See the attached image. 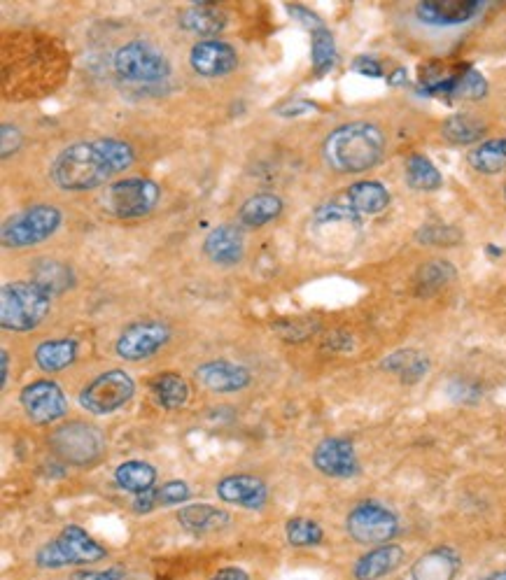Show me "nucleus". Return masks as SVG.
I'll return each instance as SVG.
<instances>
[{
  "instance_id": "nucleus-1",
  "label": "nucleus",
  "mask_w": 506,
  "mask_h": 580,
  "mask_svg": "<svg viewBox=\"0 0 506 580\" xmlns=\"http://www.w3.org/2000/svg\"><path fill=\"white\" fill-rule=\"evenodd\" d=\"M133 161L136 152L129 143L117 138H98L68 145L52 161L49 175L63 192H89L108 185L117 173L131 168Z\"/></svg>"
},
{
  "instance_id": "nucleus-2",
  "label": "nucleus",
  "mask_w": 506,
  "mask_h": 580,
  "mask_svg": "<svg viewBox=\"0 0 506 580\" xmlns=\"http://www.w3.org/2000/svg\"><path fill=\"white\" fill-rule=\"evenodd\" d=\"M385 154V133L371 122L343 124L329 133L322 157L336 173L371 171Z\"/></svg>"
},
{
  "instance_id": "nucleus-3",
  "label": "nucleus",
  "mask_w": 506,
  "mask_h": 580,
  "mask_svg": "<svg viewBox=\"0 0 506 580\" xmlns=\"http://www.w3.org/2000/svg\"><path fill=\"white\" fill-rule=\"evenodd\" d=\"M52 310V294L45 292L31 280L7 282L0 289V327L5 331H26L38 329Z\"/></svg>"
},
{
  "instance_id": "nucleus-4",
  "label": "nucleus",
  "mask_w": 506,
  "mask_h": 580,
  "mask_svg": "<svg viewBox=\"0 0 506 580\" xmlns=\"http://www.w3.org/2000/svg\"><path fill=\"white\" fill-rule=\"evenodd\" d=\"M108 557V550L101 546L87 529L80 525L63 527L59 536L45 543L35 553V567L40 569H66V567H84V564L101 562Z\"/></svg>"
},
{
  "instance_id": "nucleus-5",
  "label": "nucleus",
  "mask_w": 506,
  "mask_h": 580,
  "mask_svg": "<svg viewBox=\"0 0 506 580\" xmlns=\"http://www.w3.org/2000/svg\"><path fill=\"white\" fill-rule=\"evenodd\" d=\"M63 222L61 210L56 205L38 203L31 208L14 212L7 217L0 229V243L7 250H26V247L45 243L52 238Z\"/></svg>"
},
{
  "instance_id": "nucleus-6",
  "label": "nucleus",
  "mask_w": 506,
  "mask_h": 580,
  "mask_svg": "<svg viewBox=\"0 0 506 580\" xmlns=\"http://www.w3.org/2000/svg\"><path fill=\"white\" fill-rule=\"evenodd\" d=\"M161 189L154 180L126 178L105 187L101 205L108 215L117 219H138L157 208Z\"/></svg>"
},
{
  "instance_id": "nucleus-7",
  "label": "nucleus",
  "mask_w": 506,
  "mask_h": 580,
  "mask_svg": "<svg viewBox=\"0 0 506 580\" xmlns=\"http://www.w3.org/2000/svg\"><path fill=\"white\" fill-rule=\"evenodd\" d=\"M115 73L129 82L157 84L171 75V63L159 47L147 40H131L115 54Z\"/></svg>"
},
{
  "instance_id": "nucleus-8",
  "label": "nucleus",
  "mask_w": 506,
  "mask_h": 580,
  "mask_svg": "<svg viewBox=\"0 0 506 580\" xmlns=\"http://www.w3.org/2000/svg\"><path fill=\"white\" fill-rule=\"evenodd\" d=\"M346 532L360 546H383L399 534V518L381 501H362L346 518Z\"/></svg>"
},
{
  "instance_id": "nucleus-9",
  "label": "nucleus",
  "mask_w": 506,
  "mask_h": 580,
  "mask_svg": "<svg viewBox=\"0 0 506 580\" xmlns=\"http://www.w3.org/2000/svg\"><path fill=\"white\" fill-rule=\"evenodd\" d=\"M136 394V383L122 369H110L82 387L80 406L91 415H110L124 408Z\"/></svg>"
},
{
  "instance_id": "nucleus-10",
  "label": "nucleus",
  "mask_w": 506,
  "mask_h": 580,
  "mask_svg": "<svg viewBox=\"0 0 506 580\" xmlns=\"http://www.w3.org/2000/svg\"><path fill=\"white\" fill-rule=\"evenodd\" d=\"M49 445H52L63 462L73 466H89L103 455L105 438L101 429L91 427V424L68 422L54 431L52 438H49Z\"/></svg>"
},
{
  "instance_id": "nucleus-11",
  "label": "nucleus",
  "mask_w": 506,
  "mask_h": 580,
  "mask_svg": "<svg viewBox=\"0 0 506 580\" xmlns=\"http://www.w3.org/2000/svg\"><path fill=\"white\" fill-rule=\"evenodd\" d=\"M171 341V327L161 320H138L117 338L115 352L124 362H145Z\"/></svg>"
},
{
  "instance_id": "nucleus-12",
  "label": "nucleus",
  "mask_w": 506,
  "mask_h": 580,
  "mask_svg": "<svg viewBox=\"0 0 506 580\" xmlns=\"http://www.w3.org/2000/svg\"><path fill=\"white\" fill-rule=\"evenodd\" d=\"M21 408L35 424H54L68 413V399L54 380H35L19 394Z\"/></svg>"
},
{
  "instance_id": "nucleus-13",
  "label": "nucleus",
  "mask_w": 506,
  "mask_h": 580,
  "mask_svg": "<svg viewBox=\"0 0 506 580\" xmlns=\"http://www.w3.org/2000/svg\"><path fill=\"white\" fill-rule=\"evenodd\" d=\"M313 466L322 476L329 478H353L360 473V459H357L355 445L348 438H325L315 445Z\"/></svg>"
},
{
  "instance_id": "nucleus-14",
  "label": "nucleus",
  "mask_w": 506,
  "mask_h": 580,
  "mask_svg": "<svg viewBox=\"0 0 506 580\" xmlns=\"http://www.w3.org/2000/svg\"><path fill=\"white\" fill-rule=\"evenodd\" d=\"M189 66L206 80H217L238 68V52L224 40H201L189 52Z\"/></svg>"
},
{
  "instance_id": "nucleus-15",
  "label": "nucleus",
  "mask_w": 506,
  "mask_h": 580,
  "mask_svg": "<svg viewBox=\"0 0 506 580\" xmlns=\"http://www.w3.org/2000/svg\"><path fill=\"white\" fill-rule=\"evenodd\" d=\"M217 497L224 504H236L248 511H259L269 499V487L262 478L248 476V473H236V476H227L217 483Z\"/></svg>"
},
{
  "instance_id": "nucleus-16",
  "label": "nucleus",
  "mask_w": 506,
  "mask_h": 580,
  "mask_svg": "<svg viewBox=\"0 0 506 580\" xmlns=\"http://www.w3.org/2000/svg\"><path fill=\"white\" fill-rule=\"evenodd\" d=\"M483 10L479 0H425L418 3L416 17L427 26H460Z\"/></svg>"
},
{
  "instance_id": "nucleus-17",
  "label": "nucleus",
  "mask_w": 506,
  "mask_h": 580,
  "mask_svg": "<svg viewBox=\"0 0 506 580\" xmlns=\"http://www.w3.org/2000/svg\"><path fill=\"white\" fill-rule=\"evenodd\" d=\"M203 252L217 266H236L243 261L245 236L236 224H220L203 240Z\"/></svg>"
},
{
  "instance_id": "nucleus-18",
  "label": "nucleus",
  "mask_w": 506,
  "mask_h": 580,
  "mask_svg": "<svg viewBox=\"0 0 506 580\" xmlns=\"http://www.w3.org/2000/svg\"><path fill=\"white\" fill-rule=\"evenodd\" d=\"M196 380L210 389V392L217 394H231V392H241L250 385V371L241 364L234 362H224V359H217V362H206L196 369Z\"/></svg>"
},
{
  "instance_id": "nucleus-19",
  "label": "nucleus",
  "mask_w": 506,
  "mask_h": 580,
  "mask_svg": "<svg viewBox=\"0 0 506 580\" xmlns=\"http://www.w3.org/2000/svg\"><path fill=\"white\" fill-rule=\"evenodd\" d=\"M462 567V557L451 546H437L420 555L411 567L413 580H455Z\"/></svg>"
},
{
  "instance_id": "nucleus-20",
  "label": "nucleus",
  "mask_w": 506,
  "mask_h": 580,
  "mask_svg": "<svg viewBox=\"0 0 506 580\" xmlns=\"http://www.w3.org/2000/svg\"><path fill=\"white\" fill-rule=\"evenodd\" d=\"M404 557L406 553L402 546H397V543H383V546L371 548L367 555H362L357 560L353 576L355 580H381L402 567Z\"/></svg>"
},
{
  "instance_id": "nucleus-21",
  "label": "nucleus",
  "mask_w": 506,
  "mask_h": 580,
  "mask_svg": "<svg viewBox=\"0 0 506 580\" xmlns=\"http://www.w3.org/2000/svg\"><path fill=\"white\" fill-rule=\"evenodd\" d=\"M178 24L189 33L206 35V38L215 40V35H220L227 28V14L206 0V3H196L187 7V10H182Z\"/></svg>"
},
{
  "instance_id": "nucleus-22",
  "label": "nucleus",
  "mask_w": 506,
  "mask_h": 580,
  "mask_svg": "<svg viewBox=\"0 0 506 580\" xmlns=\"http://www.w3.org/2000/svg\"><path fill=\"white\" fill-rule=\"evenodd\" d=\"M189 497H192V490H189L185 480H168L161 487H152V490L138 494L136 501H133V513L143 515L157 511V508L180 506L189 501Z\"/></svg>"
},
{
  "instance_id": "nucleus-23",
  "label": "nucleus",
  "mask_w": 506,
  "mask_h": 580,
  "mask_svg": "<svg viewBox=\"0 0 506 580\" xmlns=\"http://www.w3.org/2000/svg\"><path fill=\"white\" fill-rule=\"evenodd\" d=\"M283 215V201L276 194H255L238 208V224L245 229H262Z\"/></svg>"
},
{
  "instance_id": "nucleus-24",
  "label": "nucleus",
  "mask_w": 506,
  "mask_h": 580,
  "mask_svg": "<svg viewBox=\"0 0 506 580\" xmlns=\"http://www.w3.org/2000/svg\"><path fill=\"white\" fill-rule=\"evenodd\" d=\"M348 205L360 215H381L390 205L388 187L376 180H362L348 187Z\"/></svg>"
},
{
  "instance_id": "nucleus-25",
  "label": "nucleus",
  "mask_w": 506,
  "mask_h": 580,
  "mask_svg": "<svg viewBox=\"0 0 506 580\" xmlns=\"http://www.w3.org/2000/svg\"><path fill=\"white\" fill-rule=\"evenodd\" d=\"M381 369L395 373L404 385H416L430 371V359L418 350H397L383 359Z\"/></svg>"
},
{
  "instance_id": "nucleus-26",
  "label": "nucleus",
  "mask_w": 506,
  "mask_h": 580,
  "mask_svg": "<svg viewBox=\"0 0 506 580\" xmlns=\"http://www.w3.org/2000/svg\"><path fill=\"white\" fill-rule=\"evenodd\" d=\"M178 522L187 529V532L208 534V532H217V529L227 527L231 518L227 511H222V508H217V506L194 504V506L180 508Z\"/></svg>"
},
{
  "instance_id": "nucleus-27",
  "label": "nucleus",
  "mask_w": 506,
  "mask_h": 580,
  "mask_svg": "<svg viewBox=\"0 0 506 580\" xmlns=\"http://www.w3.org/2000/svg\"><path fill=\"white\" fill-rule=\"evenodd\" d=\"M77 352H80V345L75 338H54V341H45L35 348V364L45 373H56L75 364Z\"/></svg>"
},
{
  "instance_id": "nucleus-28",
  "label": "nucleus",
  "mask_w": 506,
  "mask_h": 580,
  "mask_svg": "<svg viewBox=\"0 0 506 580\" xmlns=\"http://www.w3.org/2000/svg\"><path fill=\"white\" fill-rule=\"evenodd\" d=\"M33 282L35 285H40L45 292H49L52 296L56 294H63L66 289H70L75 285V273L73 268L68 264H63V261H56V259H38L33 266Z\"/></svg>"
},
{
  "instance_id": "nucleus-29",
  "label": "nucleus",
  "mask_w": 506,
  "mask_h": 580,
  "mask_svg": "<svg viewBox=\"0 0 506 580\" xmlns=\"http://www.w3.org/2000/svg\"><path fill=\"white\" fill-rule=\"evenodd\" d=\"M150 392L164 410H180L189 401V385L180 373H159L152 378Z\"/></svg>"
},
{
  "instance_id": "nucleus-30",
  "label": "nucleus",
  "mask_w": 506,
  "mask_h": 580,
  "mask_svg": "<svg viewBox=\"0 0 506 580\" xmlns=\"http://www.w3.org/2000/svg\"><path fill=\"white\" fill-rule=\"evenodd\" d=\"M115 483L124 492H131L138 497V494L152 490L154 483H157V469L152 464L140 462V459H131V462L117 466Z\"/></svg>"
},
{
  "instance_id": "nucleus-31",
  "label": "nucleus",
  "mask_w": 506,
  "mask_h": 580,
  "mask_svg": "<svg viewBox=\"0 0 506 580\" xmlns=\"http://www.w3.org/2000/svg\"><path fill=\"white\" fill-rule=\"evenodd\" d=\"M467 161L476 173L483 175L502 173L506 168V136L486 140V143L474 147V150L469 152Z\"/></svg>"
},
{
  "instance_id": "nucleus-32",
  "label": "nucleus",
  "mask_w": 506,
  "mask_h": 580,
  "mask_svg": "<svg viewBox=\"0 0 506 580\" xmlns=\"http://www.w3.org/2000/svg\"><path fill=\"white\" fill-rule=\"evenodd\" d=\"M441 133L453 145H472L486 133V122H481L472 112H458V115L446 119L444 126H441Z\"/></svg>"
},
{
  "instance_id": "nucleus-33",
  "label": "nucleus",
  "mask_w": 506,
  "mask_h": 580,
  "mask_svg": "<svg viewBox=\"0 0 506 580\" xmlns=\"http://www.w3.org/2000/svg\"><path fill=\"white\" fill-rule=\"evenodd\" d=\"M406 182L416 192H437L444 185V178H441L437 166L430 159L423 157V154H413L406 161Z\"/></svg>"
},
{
  "instance_id": "nucleus-34",
  "label": "nucleus",
  "mask_w": 506,
  "mask_h": 580,
  "mask_svg": "<svg viewBox=\"0 0 506 580\" xmlns=\"http://www.w3.org/2000/svg\"><path fill=\"white\" fill-rule=\"evenodd\" d=\"M453 280H455V268L451 261H441V259L427 261V264L418 271L416 292L418 296H432Z\"/></svg>"
},
{
  "instance_id": "nucleus-35",
  "label": "nucleus",
  "mask_w": 506,
  "mask_h": 580,
  "mask_svg": "<svg viewBox=\"0 0 506 580\" xmlns=\"http://www.w3.org/2000/svg\"><path fill=\"white\" fill-rule=\"evenodd\" d=\"M285 536L292 548H315L325 541V532H322V527L315 520H308V518L287 520Z\"/></svg>"
},
{
  "instance_id": "nucleus-36",
  "label": "nucleus",
  "mask_w": 506,
  "mask_h": 580,
  "mask_svg": "<svg viewBox=\"0 0 506 580\" xmlns=\"http://www.w3.org/2000/svg\"><path fill=\"white\" fill-rule=\"evenodd\" d=\"M448 96L458 98V101H481V98L488 96V80L479 73V70L465 68L458 77H455Z\"/></svg>"
},
{
  "instance_id": "nucleus-37",
  "label": "nucleus",
  "mask_w": 506,
  "mask_h": 580,
  "mask_svg": "<svg viewBox=\"0 0 506 580\" xmlns=\"http://www.w3.org/2000/svg\"><path fill=\"white\" fill-rule=\"evenodd\" d=\"M311 56H313L315 75H325L334 68L336 42H334V35H332V31H329V28H320V31L313 33Z\"/></svg>"
},
{
  "instance_id": "nucleus-38",
  "label": "nucleus",
  "mask_w": 506,
  "mask_h": 580,
  "mask_svg": "<svg viewBox=\"0 0 506 580\" xmlns=\"http://www.w3.org/2000/svg\"><path fill=\"white\" fill-rule=\"evenodd\" d=\"M420 243L425 245H437V247H453L455 243H460L462 233L453 226H444V224H427L423 229L418 231L416 236Z\"/></svg>"
},
{
  "instance_id": "nucleus-39",
  "label": "nucleus",
  "mask_w": 506,
  "mask_h": 580,
  "mask_svg": "<svg viewBox=\"0 0 506 580\" xmlns=\"http://www.w3.org/2000/svg\"><path fill=\"white\" fill-rule=\"evenodd\" d=\"M21 145H24V136H21V131L17 129V126H12V124L0 126V157L7 159L10 154L19 152Z\"/></svg>"
},
{
  "instance_id": "nucleus-40",
  "label": "nucleus",
  "mask_w": 506,
  "mask_h": 580,
  "mask_svg": "<svg viewBox=\"0 0 506 580\" xmlns=\"http://www.w3.org/2000/svg\"><path fill=\"white\" fill-rule=\"evenodd\" d=\"M126 569L124 567H108V569H82L75 571L68 580H124Z\"/></svg>"
},
{
  "instance_id": "nucleus-41",
  "label": "nucleus",
  "mask_w": 506,
  "mask_h": 580,
  "mask_svg": "<svg viewBox=\"0 0 506 580\" xmlns=\"http://www.w3.org/2000/svg\"><path fill=\"white\" fill-rule=\"evenodd\" d=\"M448 394H451L455 401L476 403V401L481 399V387H476L472 383H465V380H453V383L448 385Z\"/></svg>"
},
{
  "instance_id": "nucleus-42",
  "label": "nucleus",
  "mask_w": 506,
  "mask_h": 580,
  "mask_svg": "<svg viewBox=\"0 0 506 580\" xmlns=\"http://www.w3.org/2000/svg\"><path fill=\"white\" fill-rule=\"evenodd\" d=\"M287 12L292 14L294 19L299 21V24H304L306 28H311V31H320V28H325V24H322V19L318 17V14L308 10V7H301V5H290L287 7Z\"/></svg>"
},
{
  "instance_id": "nucleus-43",
  "label": "nucleus",
  "mask_w": 506,
  "mask_h": 580,
  "mask_svg": "<svg viewBox=\"0 0 506 580\" xmlns=\"http://www.w3.org/2000/svg\"><path fill=\"white\" fill-rule=\"evenodd\" d=\"M353 70L364 77H383L381 61L374 59V56H357L353 63Z\"/></svg>"
},
{
  "instance_id": "nucleus-44",
  "label": "nucleus",
  "mask_w": 506,
  "mask_h": 580,
  "mask_svg": "<svg viewBox=\"0 0 506 580\" xmlns=\"http://www.w3.org/2000/svg\"><path fill=\"white\" fill-rule=\"evenodd\" d=\"M315 105L304 101V98H292V101H287L280 105L276 110L280 117H299V115H306V112H313Z\"/></svg>"
},
{
  "instance_id": "nucleus-45",
  "label": "nucleus",
  "mask_w": 506,
  "mask_h": 580,
  "mask_svg": "<svg viewBox=\"0 0 506 580\" xmlns=\"http://www.w3.org/2000/svg\"><path fill=\"white\" fill-rule=\"evenodd\" d=\"M210 580H250V576L245 574L243 569H238V567H227V569L217 571V574Z\"/></svg>"
},
{
  "instance_id": "nucleus-46",
  "label": "nucleus",
  "mask_w": 506,
  "mask_h": 580,
  "mask_svg": "<svg viewBox=\"0 0 506 580\" xmlns=\"http://www.w3.org/2000/svg\"><path fill=\"white\" fill-rule=\"evenodd\" d=\"M0 359H3V389H5L7 378H10V352L0 350Z\"/></svg>"
},
{
  "instance_id": "nucleus-47",
  "label": "nucleus",
  "mask_w": 506,
  "mask_h": 580,
  "mask_svg": "<svg viewBox=\"0 0 506 580\" xmlns=\"http://www.w3.org/2000/svg\"><path fill=\"white\" fill-rule=\"evenodd\" d=\"M404 80H406V70H404V68H397L395 73H392V75L388 77V82H390V84H395V87H397V84H402Z\"/></svg>"
},
{
  "instance_id": "nucleus-48",
  "label": "nucleus",
  "mask_w": 506,
  "mask_h": 580,
  "mask_svg": "<svg viewBox=\"0 0 506 580\" xmlns=\"http://www.w3.org/2000/svg\"><path fill=\"white\" fill-rule=\"evenodd\" d=\"M483 580H506V569L504 571H497V574H490V576H486Z\"/></svg>"
},
{
  "instance_id": "nucleus-49",
  "label": "nucleus",
  "mask_w": 506,
  "mask_h": 580,
  "mask_svg": "<svg viewBox=\"0 0 506 580\" xmlns=\"http://www.w3.org/2000/svg\"><path fill=\"white\" fill-rule=\"evenodd\" d=\"M504 198H506V187H504Z\"/></svg>"
}]
</instances>
